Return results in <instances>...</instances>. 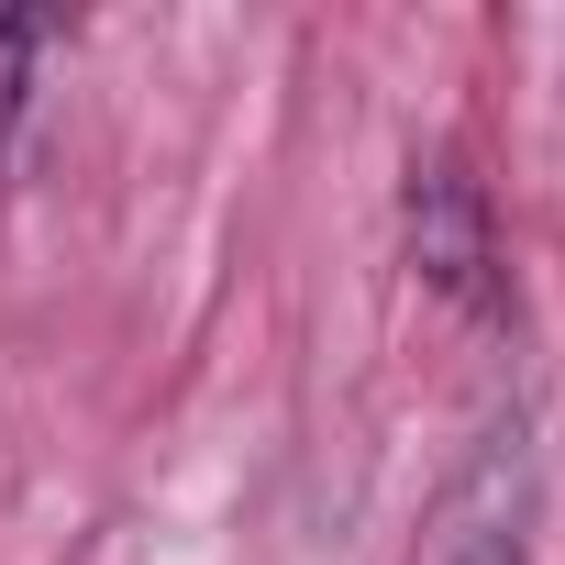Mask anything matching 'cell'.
Wrapping results in <instances>:
<instances>
[{
    "label": "cell",
    "instance_id": "cell-1",
    "mask_svg": "<svg viewBox=\"0 0 565 565\" xmlns=\"http://www.w3.org/2000/svg\"><path fill=\"white\" fill-rule=\"evenodd\" d=\"M411 266L455 311H488V289H499V233H488V200L455 156H411Z\"/></svg>",
    "mask_w": 565,
    "mask_h": 565
},
{
    "label": "cell",
    "instance_id": "cell-2",
    "mask_svg": "<svg viewBox=\"0 0 565 565\" xmlns=\"http://www.w3.org/2000/svg\"><path fill=\"white\" fill-rule=\"evenodd\" d=\"M532 554V433L488 422L444 488V565H521Z\"/></svg>",
    "mask_w": 565,
    "mask_h": 565
}]
</instances>
